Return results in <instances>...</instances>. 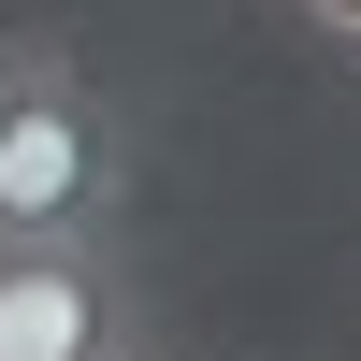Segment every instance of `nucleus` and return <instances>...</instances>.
Here are the masks:
<instances>
[{
  "label": "nucleus",
  "instance_id": "nucleus-2",
  "mask_svg": "<svg viewBox=\"0 0 361 361\" xmlns=\"http://www.w3.org/2000/svg\"><path fill=\"white\" fill-rule=\"evenodd\" d=\"M145 289L116 231H58V246H0V361H130Z\"/></svg>",
  "mask_w": 361,
  "mask_h": 361
},
{
  "label": "nucleus",
  "instance_id": "nucleus-3",
  "mask_svg": "<svg viewBox=\"0 0 361 361\" xmlns=\"http://www.w3.org/2000/svg\"><path fill=\"white\" fill-rule=\"evenodd\" d=\"M44 58H58V44H44V29H0V116H15V102H29V73H44Z\"/></svg>",
  "mask_w": 361,
  "mask_h": 361
},
{
  "label": "nucleus",
  "instance_id": "nucleus-4",
  "mask_svg": "<svg viewBox=\"0 0 361 361\" xmlns=\"http://www.w3.org/2000/svg\"><path fill=\"white\" fill-rule=\"evenodd\" d=\"M318 15H333V29H361V0H318Z\"/></svg>",
  "mask_w": 361,
  "mask_h": 361
},
{
  "label": "nucleus",
  "instance_id": "nucleus-5",
  "mask_svg": "<svg viewBox=\"0 0 361 361\" xmlns=\"http://www.w3.org/2000/svg\"><path fill=\"white\" fill-rule=\"evenodd\" d=\"M130 361H145V347H130Z\"/></svg>",
  "mask_w": 361,
  "mask_h": 361
},
{
  "label": "nucleus",
  "instance_id": "nucleus-1",
  "mask_svg": "<svg viewBox=\"0 0 361 361\" xmlns=\"http://www.w3.org/2000/svg\"><path fill=\"white\" fill-rule=\"evenodd\" d=\"M145 130L73 73V44L29 73V102L0 116V246H58V231H116L130 217Z\"/></svg>",
  "mask_w": 361,
  "mask_h": 361
}]
</instances>
